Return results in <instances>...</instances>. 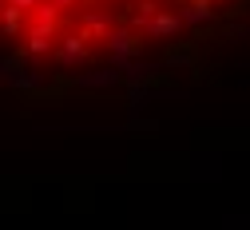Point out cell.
Listing matches in <instances>:
<instances>
[{"label": "cell", "mask_w": 250, "mask_h": 230, "mask_svg": "<svg viewBox=\"0 0 250 230\" xmlns=\"http://www.w3.org/2000/svg\"><path fill=\"white\" fill-rule=\"evenodd\" d=\"M4 60L16 84L48 95L139 80L234 40L250 0H0Z\"/></svg>", "instance_id": "1"}]
</instances>
